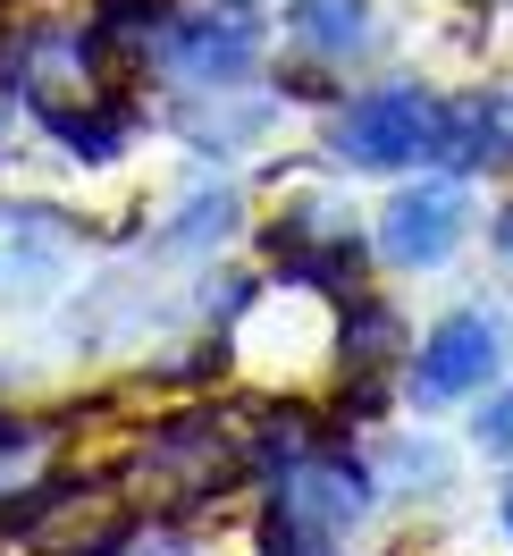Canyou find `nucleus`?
<instances>
[{
  "label": "nucleus",
  "instance_id": "f257e3e1",
  "mask_svg": "<svg viewBox=\"0 0 513 556\" xmlns=\"http://www.w3.org/2000/svg\"><path fill=\"white\" fill-rule=\"evenodd\" d=\"M253 506V556H354L371 540V522L387 515L379 472L354 430H329L320 447H304L295 464H278Z\"/></svg>",
  "mask_w": 513,
  "mask_h": 556
},
{
  "label": "nucleus",
  "instance_id": "f03ea898",
  "mask_svg": "<svg viewBox=\"0 0 513 556\" xmlns=\"http://www.w3.org/2000/svg\"><path fill=\"white\" fill-rule=\"evenodd\" d=\"M253 270L270 287H295V295H345L379 278V253H371V211L354 203L345 186L329 177H304L286 186L261 219H253Z\"/></svg>",
  "mask_w": 513,
  "mask_h": 556
},
{
  "label": "nucleus",
  "instance_id": "7ed1b4c3",
  "mask_svg": "<svg viewBox=\"0 0 513 556\" xmlns=\"http://www.w3.org/2000/svg\"><path fill=\"white\" fill-rule=\"evenodd\" d=\"M438 110L446 93L412 68H371L345 85L337 102H320V161L337 177H412L438 169Z\"/></svg>",
  "mask_w": 513,
  "mask_h": 556
},
{
  "label": "nucleus",
  "instance_id": "20e7f679",
  "mask_svg": "<svg viewBox=\"0 0 513 556\" xmlns=\"http://www.w3.org/2000/svg\"><path fill=\"white\" fill-rule=\"evenodd\" d=\"M127 481L152 515L194 522L203 506H228L236 489H253L244 472V439L236 421L219 414L210 396H177V414H152L127 447Z\"/></svg>",
  "mask_w": 513,
  "mask_h": 556
},
{
  "label": "nucleus",
  "instance_id": "39448f33",
  "mask_svg": "<svg viewBox=\"0 0 513 556\" xmlns=\"http://www.w3.org/2000/svg\"><path fill=\"white\" fill-rule=\"evenodd\" d=\"M278 51H270V85L278 102H337L345 85H362L371 68H387V9L379 0H278Z\"/></svg>",
  "mask_w": 513,
  "mask_h": 556
},
{
  "label": "nucleus",
  "instance_id": "423d86ee",
  "mask_svg": "<svg viewBox=\"0 0 513 556\" xmlns=\"http://www.w3.org/2000/svg\"><path fill=\"white\" fill-rule=\"evenodd\" d=\"M17 110L76 169H118L152 136V93L102 68H17Z\"/></svg>",
  "mask_w": 513,
  "mask_h": 556
},
{
  "label": "nucleus",
  "instance_id": "0eeeda50",
  "mask_svg": "<svg viewBox=\"0 0 513 556\" xmlns=\"http://www.w3.org/2000/svg\"><path fill=\"white\" fill-rule=\"evenodd\" d=\"M278 51L270 0H177L169 35L152 51V93H219V85H261Z\"/></svg>",
  "mask_w": 513,
  "mask_h": 556
},
{
  "label": "nucleus",
  "instance_id": "6e6552de",
  "mask_svg": "<svg viewBox=\"0 0 513 556\" xmlns=\"http://www.w3.org/2000/svg\"><path fill=\"white\" fill-rule=\"evenodd\" d=\"M479 237V186L446 169L387 177V194L371 203V253L387 278H438L454 270Z\"/></svg>",
  "mask_w": 513,
  "mask_h": 556
},
{
  "label": "nucleus",
  "instance_id": "1a4fd4ad",
  "mask_svg": "<svg viewBox=\"0 0 513 556\" xmlns=\"http://www.w3.org/2000/svg\"><path fill=\"white\" fill-rule=\"evenodd\" d=\"M513 371V320L497 304H454L438 313L405 354V414L438 421V414H463L472 396Z\"/></svg>",
  "mask_w": 513,
  "mask_h": 556
},
{
  "label": "nucleus",
  "instance_id": "9d476101",
  "mask_svg": "<svg viewBox=\"0 0 513 556\" xmlns=\"http://www.w3.org/2000/svg\"><path fill=\"white\" fill-rule=\"evenodd\" d=\"M85 262V211L0 194V313H51Z\"/></svg>",
  "mask_w": 513,
  "mask_h": 556
},
{
  "label": "nucleus",
  "instance_id": "9b49d317",
  "mask_svg": "<svg viewBox=\"0 0 513 556\" xmlns=\"http://www.w3.org/2000/svg\"><path fill=\"white\" fill-rule=\"evenodd\" d=\"M152 127L194 161V169H236L253 152H270L278 127H286V102H278V85H219V93H169V102L152 110Z\"/></svg>",
  "mask_w": 513,
  "mask_h": 556
},
{
  "label": "nucleus",
  "instance_id": "f8f14e48",
  "mask_svg": "<svg viewBox=\"0 0 513 556\" xmlns=\"http://www.w3.org/2000/svg\"><path fill=\"white\" fill-rule=\"evenodd\" d=\"M362 455H371V472H379V497L412 506V515L454 506V489H463V447L438 439L421 414H396V421H379V430H362Z\"/></svg>",
  "mask_w": 513,
  "mask_h": 556
},
{
  "label": "nucleus",
  "instance_id": "ddd939ff",
  "mask_svg": "<svg viewBox=\"0 0 513 556\" xmlns=\"http://www.w3.org/2000/svg\"><path fill=\"white\" fill-rule=\"evenodd\" d=\"M253 237V194H244L236 169H203L185 177L161 211V228H152V253H169V262H228L236 244Z\"/></svg>",
  "mask_w": 513,
  "mask_h": 556
},
{
  "label": "nucleus",
  "instance_id": "4468645a",
  "mask_svg": "<svg viewBox=\"0 0 513 556\" xmlns=\"http://www.w3.org/2000/svg\"><path fill=\"white\" fill-rule=\"evenodd\" d=\"M438 169L463 186H505L513 177V85H463L438 110Z\"/></svg>",
  "mask_w": 513,
  "mask_h": 556
},
{
  "label": "nucleus",
  "instance_id": "2eb2a0df",
  "mask_svg": "<svg viewBox=\"0 0 513 556\" xmlns=\"http://www.w3.org/2000/svg\"><path fill=\"white\" fill-rule=\"evenodd\" d=\"M228 380H236V338L203 320H194V338H161L143 354V388H161V396H210Z\"/></svg>",
  "mask_w": 513,
  "mask_h": 556
},
{
  "label": "nucleus",
  "instance_id": "dca6fc26",
  "mask_svg": "<svg viewBox=\"0 0 513 556\" xmlns=\"http://www.w3.org/2000/svg\"><path fill=\"white\" fill-rule=\"evenodd\" d=\"M60 556H194V522L127 506V515H102L93 531H76Z\"/></svg>",
  "mask_w": 513,
  "mask_h": 556
},
{
  "label": "nucleus",
  "instance_id": "f3484780",
  "mask_svg": "<svg viewBox=\"0 0 513 556\" xmlns=\"http://www.w3.org/2000/svg\"><path fill=\"white\" fill-rule=\"evenodd\" d=\"M463 414H472V421H463V447L488 455V464H505V455H513V371L488 388V396H472Z\"/></svg>",
  "mask_w": 513,
  "mask_h": 556
},
{
  "label": "nucleus",
  "instance_id": "a211bd4d",
  "mask_svg": "<svg viewBox=\"0 0 513 556\" xmlns=\"http://www.w3.org/2000/svg\"><path fill=\"white\" fill-rule=\"evenodd\" d=\"M488 262L513 278V177H505V194H497V211H488Z\"/></svg>",
  "mask_w": 513,
  "mask_h": 556
},
{
  "label": "nucleus",
  "instance_id": "6ab92c4d",
  "mask_svg": "<svg viewBox=\"0 0 513 556\" xmlns=\"http://www.w3.org/2000/svg\"><path fill=\"white\" fill-rule=\"evenodd\" d=\"M488 515H497V540L513 548V455L497 464V489H488Z\"/></svg>",
  "mask_w": 513,
  "mask_h": 556
}]
</instances>
